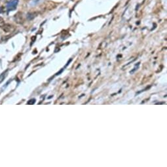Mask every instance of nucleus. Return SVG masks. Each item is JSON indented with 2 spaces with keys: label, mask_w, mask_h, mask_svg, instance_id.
Segmentation results:
<instances>
[{
  "label": "nucleus",
  "mask_w": 167,
  "mask_h": 167,
  "mask_svg": "<svg viewBox=\"0 0 167 167\" xmlns=\"http://www.w3.org/2000/svg\"><path fill=\"white\" fill-rule=\"evenodd\" d=\"M18 0H10L7 3V5L6 6V9L7 11H13L16 8V5L18 4Z\"/></svg>",
  "instance_id": "nucleus-1"
},
{
  "label": "nucleus",
  "mask_w": 167,
  "mask_h": 167,
  "mask_svg": "<svg viewBox=\"0 0 167 167\" xmlns=\"http://www.w3.org/2000/svg\"><path fill=\"white\" fill-rule=\"evenodd\" d=\"M37 15V13H30L28 15V19L29 20H32L33 19L35 18V17Z\"/></svg>",
  "instance_id": "nucleus-2"
},
{
  "label": "nucleus",
  "mask_w": 167,
  "mask_h": 167,
  "mask_svg": "<svg viewBox=\"0 0 167 167\" xmlns=\"http://www.w3.org/2000/svg\"><path fill=\"white\" fill-rule=\"evenodd\" d=\"M3 24V20L2 18L0 17V25H2Z\"/></svg>",
  "instance_id": "nucleus-3"
}]
</instances>
